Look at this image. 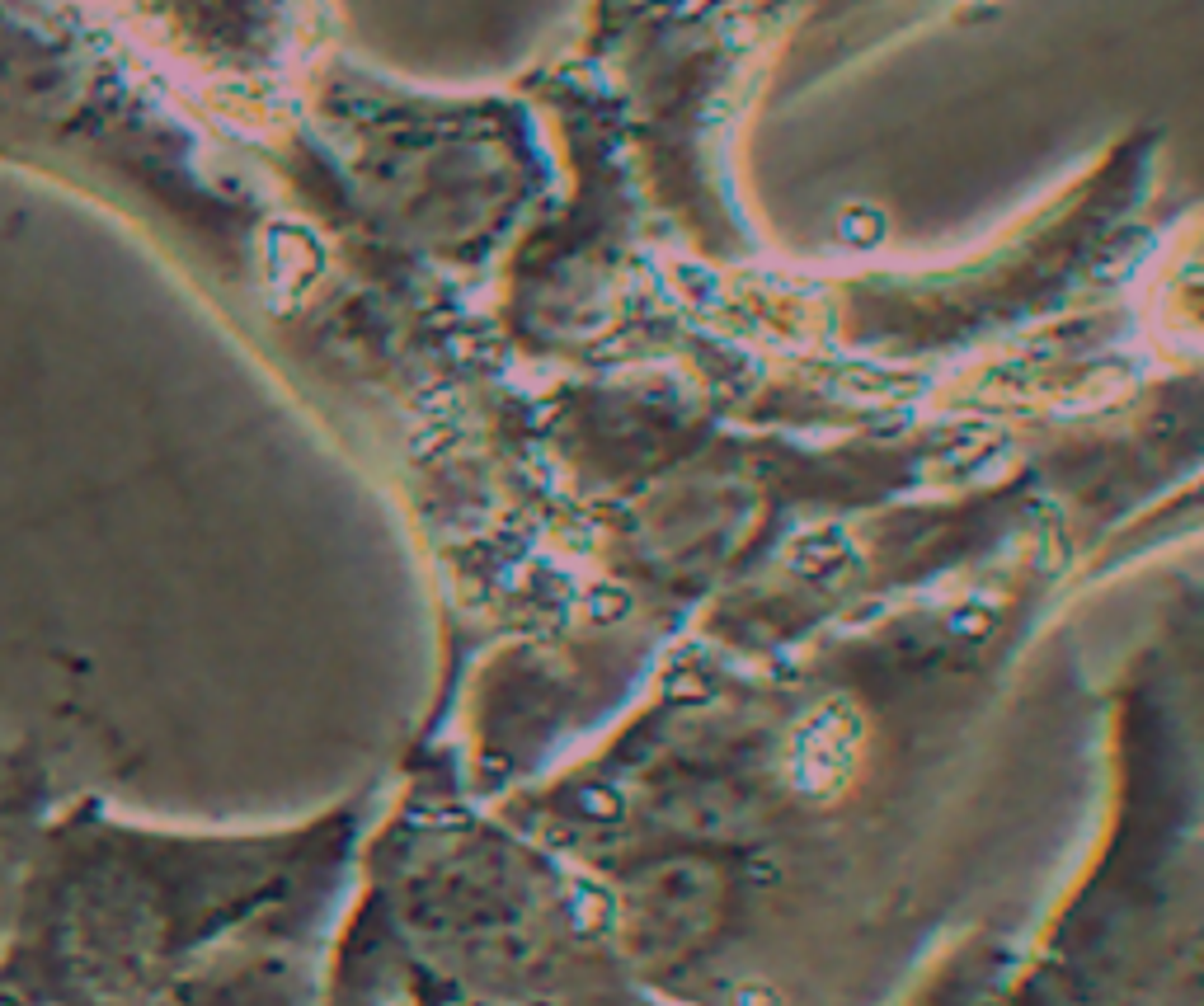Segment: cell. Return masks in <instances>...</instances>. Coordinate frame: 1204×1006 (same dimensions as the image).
I'll return each mask as SVG.
<instances>
[{
  "instance_id": "2",
  "label": "cell",
  "mask_w": 1204,
  "mask_h": 1006,
  "mask_svg": "<svg viewBox=\"0 0 1204 1006\" xmlns=\"http://www.w3.org/2000/svg\"><path fill=\"white\" fill-rule=\"evenodd\" d=\"M786 0H630L542 90L555 198L509 268V334L532 358L560 324L655 268L776 250L743 137Z\"/></svg>"
},
{
  "instance_id": "6",
  "label": "cell",
  "mask_w": 1204,
  "mask_h": 1006,
  "mask_svg": "<svg viewBox=\"0 0 1204 1006\" xmlns=\"http://www.w3.org/2000/svg\"><path fill=\"white\" fill-rule=\"evenodd\" d=\"M0 889H5V875H0Z\"/></svg>"
},
{
  "instance_id": "4",
  "label": "cell",
  "mask_w": 1204,
  "mask_h": 1006,
  "mask_svg": "<svg viewBox=\"0 0 1204 1006\" xmlns=\"http://www.w3.org/2000/svg\"><path fill=\"white\" fill-rule=\"evenodd\" d=\"M283 964H250L245 973H231L221 983L198 988L180 1006H296V992L283 983Z\"/></svg>"
},
{
  "instance_id": "1",
  "label": "cell",
  "mask_w": 1204,
  "mask_h": 1006,
  "mask_svg": "<svg viewBox=\"0 0 1204 1006\" xmlns=\"http://www.w3.org/2000/svg\"><path fill=\"white\" fill-rule=\"evenodd\" d=\"M1153 127L932 259L655 268L532 362L650 372L734 424L800 437L1035 433L1204 358V198L1167 203Z\"/></svg>"
},
{
  "instance_id": "5",
  "label": "cell",
  "mask_w": 1204,
  "mask_h": 1006,
  "mask_svg": "<svg viewBox=\"0 0 1204 1006\" xmlns=\"http://www.w3.org/2000/svg\"><path fill=\"white\" fill-rule=\"evenodd\" d=\"M0 1006H24V1002H5V997H0Z\"/></svg>"
},
{
  "instance_id": "3",
  "label": "cell",
  "mask_w": 1204,
  "mask_h": 1006,
  "mask_svg": "<svg viewBox=\"0 0 1204 1006\" xmlns=\"http://www.w3.org/2000/svg\"><path fill=\"white\" fill-rule=\"evenodd\" d=\"M283 884V861L250 852L99 847L42 880L29 917V983L52 1006H155L198 950Z\"/></svg>"
}]
</instances>
